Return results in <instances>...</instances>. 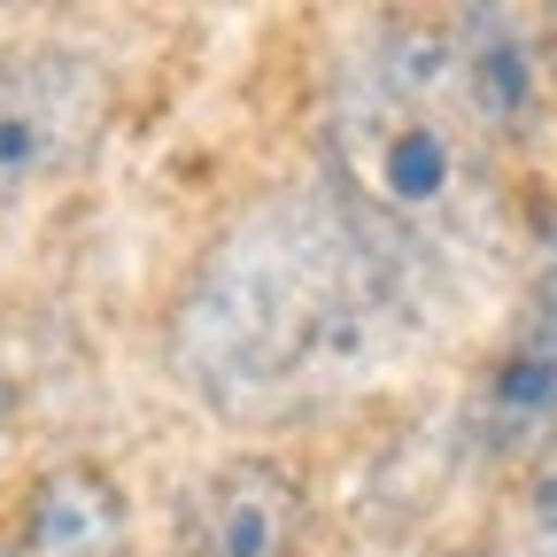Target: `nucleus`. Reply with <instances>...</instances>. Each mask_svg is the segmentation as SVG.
<instances>
[{
    "instance_id": "f257e3e1",
    "label": "nucleus",
    "mask_w": 557,
    "mask_h": 557,
    "mask_svg": "<svg viewBox=\"0 0 557 557\" xmlns=\"http://www.w3.org/2000/svg\"><path fill=\"white\" fill-rule=\"evenodd\" d=\"M426 310L434 278L318 178L263 194L201 248L171 310V372L233 426H278L395 372Z\"/></svg>"
},
{
    "instance_id": "f03ea898",
    "label": "nucleus",
    "mask_w": 557,
    "mask_h": 557,
    "mask_svg": "<svg viewBox=\"0 0 557 557\" xmlns=\"http://www.w3.org/2000/svg\"><path fill=\"white\" fill-rule=\"evenodd\" d=\"M325 163V186L426 278L496 240V178L457 101L387 78L372 54L333 86Z\"/></svg>"
},
{
    "instance_id": "7ed1b4c3",
    "label": "nucleus",
    "mask_w": 557,
    "mask_h": 557,
    "mask_svg": "<svg viewBox=\"0 0 557 557\" xmlns=\"http://www.w3.org/2000/svg\"><path fill=\"white\" fill-rule=\"evenodd\" d=\"M109 109L101 62L78 47H0V201L70 171Z\"/></svg>"
},
{
    "instance_id": "20e7f679",
    "label": "nucleus",
    "mask_w": 557,
    "mask_h": 557,
    "mask_svg": "<svg viewBox=\"0 0 557 557\" xmlns=\"http://www.w3.org/2000/svg\"><path fill=\"white\" fill-rule=\"evenodd\" d=\"M465 442L496 465H534L557 449V271L534 278V295L472 372Z\"/></svg>"
},
{
    "instance_id": "39448f33",
    "label": "nucleus",
    "mask_w": 557,
    "mask_h": 557,
    "mask_svg": "<svg viewBox=\"0 0 557 557\" xmlns=\"http://www.w3.org/2000/svg\"><path fill=\"white\" fill-rule=\"evenodd\" d=\"M302 480L271 457H225L178 496L171 549L178 557H295L302 542Z\"/></svg>"
},
{
    "instance_id": "423d86ee",
    "label": "nucleus",
    "mask_w": 557,
    "mask_h": 557,
    "mask_svg": "<svg viewBox=\"0 0 557 557\" xmlns=\"http://www.w3.org/2000/svg\"><path fill=\"white\" fill-rule=\"evenodd\" d=\"M449 101L472 132H519L542 109V39L511 9H457L449 24Z\"/></svg>"
},
{
    "instance_id": "0eeeda50",
    "label": "nucleus",
    "mask_w": 557,
    "mask_h": 557,
    "mask_svg": "<svg viewBox=\"0 0 557 557\" xmlns=\"http://www.w3.org/2000/svg\"><path fill=\"white\" fill-rule=\"evenodd\" d=\"M16 557H132V496L94 457L47 465L24 487Z\"/></svg>"
},
{
    "instance_id": "6e6552de",
    "label": "nucleus",
    "mask_w": 557,
    "mask_h": 557,
    "mask_svg": "<svg viewBox=\"0 0 557 557\" xmlns=\"http://www.w3.org/2000/svg\"><path fill=\"white\" fill-rule=\"evenodd\" d=\"M527 557H557V465L527 487Z\"/></svg>"
},
{
    "instance_id": "1a4fd4ad",
    "label": "nucleus",
    "mask_w": 557,
    "mask_h": 557,
    "mask_svg": "<svg viewBox=\"0 0 557 557\" xmlns=\"http://www.w3.org/2000/svg\"><path fill=\"white\" fill-rule=\"evenodd\" d=\"M534 39H542V70H549V78H557V9L542 16V32H534Z\"/></svg>"
},
{
    "instance_id": "9d476101",
    "label": "nucleus",
    "mask_w": 557,
    "mask_h": 557,
    "mask_svg": "<svg viewBox=\"0 0 557 557\" xmlns=\"http://www.w3.org/2000/svg\"><path fill=\"white\" fill-rule=\"evenodd\" d=\"M9 426H16V387L0 380V449H9Z\"/></svg>"
},
{
    "instance_id": "9b49d317",
    "label": "nucleus",
    "mask_w": 557,
    "mask_h": 557,
    "mask_svg": "<svg viewBox=\"0 0 557 557\" xmlns=\"http://www.w3.org/2000/svg\"><path fill=\"white\" fill-rule=\"evenodd\" d=\"M0 557H16V542H0Z\"/></svg>"
},
{
    "instance_id": "f8f14e48",
    "label": "nucleus",
    "mask_w": 557,
    "mask_h": 557,
    "mask_svg": "<svg viewBox=\"0 0 557 557\" xmlns=\"http://www.w3.org/2000/svg\"><path fill=\"white\" fill-rule=\"evenodd\" d=\"M480 557H504V549H480Z\"/></svg>"
}]
</instances>
